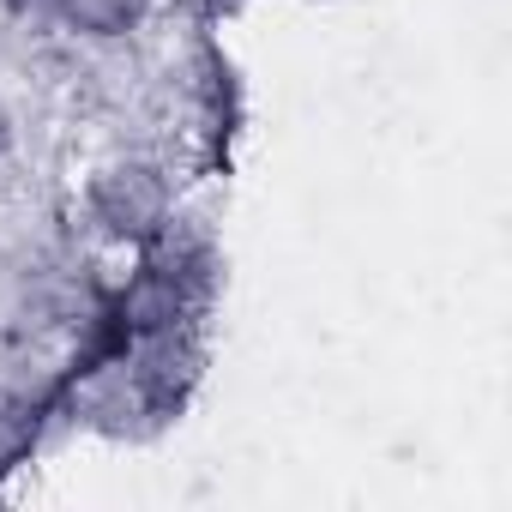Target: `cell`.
I'll list each match as a JSON object with an SVG mask.
<instances>
[{
    "mask_svg": "<svg viewBox=\"0 0 512 512\" xmlns=\"http://www.w3.org/2000/svg\"><path fill=\"white\" fill-rule=\"evenodd\" d=\"M31 428H37V416H25L19 404H0V464L31 446Z\"/></svg>",
    "mask_w": 512,
    "mask_h": 512,
    "instance_id": "obj_3",
    "label": "cell"
},
{
    "mask_svg": "<svg viewBox=\"0 0 512 512\" xmlns=\"http://www.w3.org/2000/svg\"><path fill=\"white\" fill-rule=\"evenodd\" d=\"M91 223L115 241H151L169 223V181L151 163H109L91 181Z\"/></svg>",
    "mask_w": 512,
    "mask_h": 512,
    "instance_id": "obj_1",
    "label": "cell"
},
{
    "mask_svg": "<svg viewBox=\"0 0 512 512\" xmlns=\"http://www.w3.org/2000/svg\"><path fill=\"white\" fill-rule=\"evenodd\" d=\"M7 151H13V121L0 115V157H7Z\"/></svg>",
    "mask_w": 512,
    "mask_h": 512,
    "instance_id": "obj_5",
    "label": "cell"
},
{
    "mask_svg": "<svg viewBox=\"0 0 512 512\" xmlns=\"http://www.w3.org/2000/svg\"><path fill=\"white\" fill-rule=\"evenodd\" d=\"M55 19L79 37H127L145 19V0H55Z\"/></svg>",
    "mask_w": 512,
    "mask_h": 512,
    "instance_id": "obj_2",
    "label": "cell"
},
{
    "mask_svg": "<svg viewBox=\"0 0 512 512\" xmlns=\"http://www.w3.org/2000/svg\"><path fill=\"white\" fill-rule=\"evenodd\" d=\"M13 19H55V0H0Z\"/></svg>",
    "mask_w": 512,
    "mask_h": 512,
    "instance_id": "obj_4",
    "label": "cell"
}]
</instances>
